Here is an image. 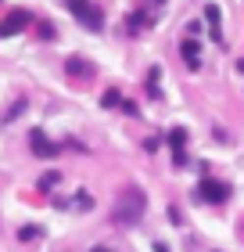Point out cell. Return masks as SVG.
Listing matches in <instances>:
<instances>
[{
    "label": "cell",
    "mask_w": 244,
    "mask_h": 252,
    "mask_svg": "<svg viewBox=\"0 0 244 252\" xmlns=\"http://www.w3.org/2000/svg\"><path fill=\"white\" fill-rule=\"evenodd\" d=\"M180 54H183V62H187L190 68H197V65H201V58H197V43H194V40H187V43H183V47H180Z\"/></svg>",
    "instance_id": "obj_7"
},
{
    "label": "cell",
    "mask_w": 244,
    "mask_h": 252,
    "mask_svg": "<svg viewBox=\"0 0 244 252\" xmlns=\"http://www.w3.org/2000/svg\"><path fill=\"white\" fill-rule=\"evenodd\" d=\"M144 191L140 188H126L119 194V202H115V213H111V220L115 223H136L144 216Z\"/></svg>",
    "instance_id": "obj_1"
},
{
    "label": "cell",
    "mask_w": 244,
    "mask_h": 252,
    "mask_svg": "<svg viewBox=\"0 0 244 252\" xmlns=\"http://www.w3.org/2000/svg\"><path fill=\"white\" fill-rule=\"evenodd\" d=\"M26 26H29V15H26V11H11V15H7L4 22H0V36H11V32H22Z\"/></svg>",
    "instance_id": "obj_4"
},
{
    "label": "cell",
    "mask_w": 244,
    "mask_h": 252,
    "mask_svg": "<svg viewBox=\"0 0 244 252\" xmlns=\"http://www.w3.org/2000/svg\"><path fill=\"white\" fill-rule=\"evenodd\" d=\"M197 191H201L205 202H216V205L230 198V184H223V180H201V184H197Z\"/></svg>",
    "instance_id": "obj_3"
},
{
    "label": "cell",
    "mask_w": 244,
    "mask_h": 252,
    "mask_svg": "<svg viewBox=\"0 0 244 252\" xmlns=\"http://www.w3.org/2000/svg\"><path fill=\"white\" fill-rule=\"evenodd\" d=\"M94 252H108V249H101V245H97V249H94Z\"/></svg>",
    "instance_id": "obj_10"
},
{
    "label": "cell",
    "mask_w": 244,
    "mask_h": 252,
    "mask_svg": "<svg viewBox=\"0 0 244 252\" xmlns=\"http://www.w3.org/2000/svg\"><path fill=\"white\" fill-rule=\"evenodd\" d=\"M169 144H172V158L183 166V148H187V133L183 130H169Z\"/></svg>",
    "instance_id": "obj_6"
},
{
    "label": "cell",
    "mask_w": 244,
    "mask_h": 252,
    "mask_svg": "<svg viewBox=\"0 0 244 252\" xmlns=\"http://www.w3.org/2000/svg\"><path fill=\"white\" fill-rule=\"evenodd\" d=\"M32 152H36V155H43V158H54L57 152H61V148H57L54 141H47V137H43V133H32Z\"/></svg>",
    "instance_id": "obj_5"
},
{
    "label": "cell",
    "mask_w": 244,
    "mask_h": 252,
    "mask_svg": "<svg viewBox=\"0 0 244 252\" xmlns=\"http://www.w3.org/2000/svg\"><path fill=\"white\" fill-rule=\"evenodd\" d=\"M65 68H68V72H79V76H90V65H86V62H79V58H68Z\"/></svg>",
    "instance_id": "obj_8"
},
{
    "label": "cell",
    "mask_w": 244,
    "mask_h": 252,
    "mask_svg": "<svg viewBox=\"0 0 244 252\" xmlns=\"http://www.w3.org/2000/svg\"><path fill=\"white\" fill-rule=\"evenodd\" d=\"M65 4H68V11H72V15L83 22L86 29H101V26H104V22H101V11L90 4V0H65Z\"/></svg>",
    "instance_id": "obj_2"
},
{
    "label": "cell",
    "mask_w": 244,
    "mask_h": 252,
    "mask_svg": "<svg viewBox=\"0 0 244 252\" xmlns=\"http://www.w3.org/2000/svg\"><path fill=\"white\" fill-rule=\"evenodd\" d=\"M104 105L115 108V105H119V94H115V90H108V94H104Z\"/></svg>",
    "instance_id": "obj_9"
}]
</instances>
